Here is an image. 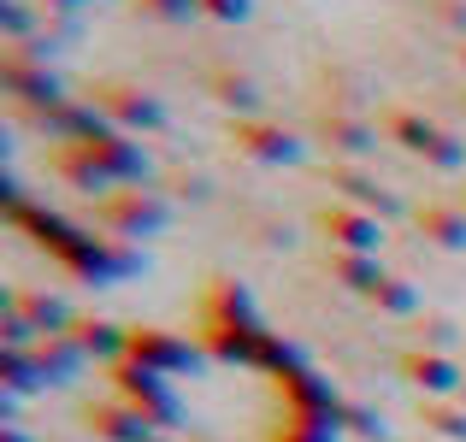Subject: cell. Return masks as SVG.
<instances>
[{"label": "cell", "mask_w": 466, "mask_h": 442, "mask_svg": "<svg viewBox=\"0 0 466 442\" xmlns=\"http://www.w3.org/2000/svg\"><path fill=\"white\" fill-rule=\"evenodd\" d=\"M0 30L12 35V47H24V35H30V6H18V0H0Z\"/></svg>", "instance_id": "32"}, {"label": "cell", "mask_w": 466, "mask_h": 442, "mask_svg": "<svg viewBox=\"0 0 466 442\" xmlns=\"http://www.w3.org/2000/svg\"><path fill=\"white\" fill-rule=\"evenodd\" d=\"M230 142H237V154L260 159V166H296L301 159V136L272 125V118H230Z\"/></svg>", "instance_id": "7"}, {"label": "cell", "mask_w": 466, "mask_h": 442, "mask_svg": "<svg viewBox=\"0 0 466 442\" xmlns=\"http://www.w3.org/2000/svg\"><path fill=\"white\" fill-rule=\"evenodd\" d=\"M455 59H461V71H466V42H461V47H455Z\"/></svg>", "instance_id": "37"}, {"label": "cell", "mask_w": 466, "mask_h": 442, "mask_svg": "<svg viewBox=\"0 0 466 442\" xmlns=\"http://www.w3.org/2000/svg\"><path fill=\"white\" fill-rule=\"evenodd\" d=\"M401 377H408L413 389H425V401L466 396V372L449 360V354H437V348H408V354H401Z\"/></svg>", "instance_id": "8"}, {"label": "cell", "mask_w": 466, "mask_h": 442, "mask_svg": "<svg viewBox=\"0 0 466 442\" xmlns=\"http://www.w3.org/2000/svg\"><path fill=\"white\" fill-rule=\"evenodd\" d=\"M0 442H30V437H24L18 425H6V431H0Z\"/></svg>", "instance_id": "36"}, {"label": "cell", "mask_w": 466, "mask_h": 442, "mask_svg": "<svg viewBox=\"0 0 466 442\" xmlns=\"http://www.w3.org/2000/svg\"><path fill=\"white\" fill-rule=\"evenodd\" d=\"M89 101L101 106V118L113 130H125V136H154V130H166V106H159V95L137 89V83H101Z\"/></svg>", "instance_id": "2"}, {"label": "cell", "mask_w": 466, "mask_h": 442, "mask_svg": "<svg viewBox=\"0 0 466 442\" xmlns=\"http://www.w3.org/2000/svg\"><path fill=\"white\" fill-rule=\"evenodd\" d=\"M148 18H166V24H183V18H195L201 12V0H137Z\"/></svg>", "instance_id": "31"}, {"label": "cell", "mask_w": 466, "mask_h": 442, "mask_svg": "<svg viewBox=\"0 0 466 442\" xmlns=\"http://www.w3.org/2000/svg\"><path fill=\"white\" fill-rule=\"evenodd\" d=\"M83 425H89V431L101 437V442H159V437H154L159 425H154V419H142L130 401H101V407L83 413Z\"/></svg>", "instance_id": "12"}, {"label": "cell", "mask_w": 466, "mask_h": 442, "mask_svg": "<svg viewBox=\"0 0 466 442\" xmlns=\"http://www.w3.org/2000/svg\"><path fill=\"white\" fill-rule=\"evenodd\" d=\"M12 306H18L24 318L35 325V337H71L77 330V313H71V301H59V295H47V289H24V295H6Z\"/></svg>", "instance_id": "14"}, {"label": "cell", "mask_w": 466, "mask_h": 442, "mask_svg": "<svg viewBox=\"0 0 466 442\" xmlns=\"http://www.w3.org/2000/svg\"><path fill=\"white\" fill-rule=\"evenodd\" d=\"M54 6H66V12H71V6H83V0H54Z\"/></svg>", "instance_id": "38"}, {"label": "cell", "mask_w": 466, "mask_h": 442, "mask_svg": "<svg viewBox=\"0 0 466 442\" xmlns=\"http://www.w3.org/2000/svg\"><path fill=\"white\" fill-rule=\"evenodd\" d=\"M0 377H6L12 396H30V389H42V366H35V348H0Z\"/></svg>", "instance_id": "22"}, {"label": "cell", "mask_w": 466, "mask_h": 442, "mask_svg": "<svg viewBox=\"0 0 466 442\" xmlns=\"http://www.w3.org/2000/svg\"><path fill=\"white\" fill-rule=\"evenodd\" d=\"M319 136H325V147L342 154V159H366L378 147V130L366 125V118H354V113H325L319 118Z\"/></svg>", "instance_id": "15"}, {"label": "cell", "mask_w": 466, "mask_h": 442, "mask_svg": "<svg viewBox=\"0 0 466 442\" xmlns=\"http://www.w3.org/2000/svg\"><path fill=\"white\" fill-rule=\"evenodd\" d=\"M201 12H207V18H218V24H242L254 12V0H201Z\"/></svg>", "instance_id": "33"}, {"label": "cell", "mask_w": 466, "mask_h": 442, "mask_svg": "<svg viewBox=\"0 0 466 442\" xmlns=\"http://www.w3.org/2000/svg\"><path fill=\"white\" fill-rule=\"evenodd\" d=\"M59 177H71V183H77V189L101 195V201H106V189H113V177H106V171L95 166V159L83 154L77 142H66V147H59Z\"/></svg>", "instance_id": "21"}, {"label": "cell", "mask_w": 466, "mask_h": 442, "mask_svg": "<svg viewBox=\"0 0 466 442\" xmlns=\"http://www.w3.org/2000/svg\"><path fill=\"white\" fill-rule=\"evenodd\" d=\"M77 147H83V154H89L113 183H142V177H148V154H142V142H130L125 130H106V136L77 142Z\"/></svg>", "instance_id": "11"}, {"label": "cell", "mask_w": 466, "mask_h": 442, "mask_svg": "<svg viewBox=\"0 0 466 442\" xmlns=\"http://www.w3.org/2000/svg\"><path fill=\"white\" fill-rule=\"evenodd\" d=\"M413 225H420L425 242H437V248L449 254H466V206H449V201H431L413 213Z\"/></svg>", "instance_id": "17"}, {"label": "cell", "mask_w": 466, "mask_h": 442, "mask_svg": "<svg viewBox=\"0 0 466 442\" xmlns=\"http://www.w3.org/2000/svg\"><path fill=\"white\" fill-rule=\"evenodd\" d=\"M437 18H443L449 30H461V42H466V0H437Z\"/></svg>", "instance_id": "35"}, {"label": "cell", "mask_w": 466, "mask_h": 442, "mask_svg": "<svg viewBox=\"0 0 466 442\" xmlns=\"http://www.w3.org/2000/svg\"><path fill=\"white\" fill-rule=\"evenodd\" d=\"M425 166H431V171H466V142L455 136V130H443V125H437V136H431V147H425Z\"/></svg>", "instance_id": "27"}, {"label": "cell", "mask_w": 466, "mask_h": 442, "mask_svg": "<svg viewBox=\"0 0 466 442\" xmlns=\"http://www.w3.org/2000/svg\"><path fill=\"white\" fill-rule=\"evenodd\" d=\"M0 83H6V95H18L30 113H47V106L71 101L66 83H59V71L47 65V59H30L18 54V47H6V59H0Z\"/></svg>", "instance_id": "4"}, {"label": "cell", "mask_w": 466, "mask_h": 442, "mask_svg": "<svg viewBox=\"0 0 466 442\" xmlns=\"http://www.w3.org/2000/svg\"><path fill=\"white\" fill-rule=\"evenodd\" d=\"M319 230L330 236L337 254H372L378 260V248H384V225H378L372 213H360V206H342V201L319 213Z\"/></svg>", "instance_id": "10"}, {"label": "cell", "mask_w": 466, "mask_h": 442, "mask_svg": "<svg viewBox=\"0 0 466 442\" xmlns=\"http://www.w3.org/2000/svg\"><path fill=\"white\" fill-rule=\"evenodd\" d=\"M330 272H337V284L342 289H354V295H366V301H372L378 295V284H384V266L372 260V254H337V260H330Z\"/></svg>", "instance_id": "19"}, {"label": "cell", "mask_w": 466, "mask_h": 442, "mask_svg": "<svg viewBox=\"0 0 466 442\" xmlns=\"http://www.w3.org/2000/svg\"><path fill=\"white\" fill-rule=\"evenodd\" d=\"M83 360H89V354H83L71 337H47V342H35V366H42L47 384H66V377L77 372Z\"/></svg>", "instance_id": "20"}, {"label": "cell", "mask_w": 466, "mask_h": 442, "mask_svg": "<svg viewBox=\"0 0 466 442\" xmlns=\"http://www.w3.org/2000/svg\"><path fill=\"white\" fill-rule=\"evenodd\" d=\"M431 136H437V125L425 113H390V142H401L408 154H425Z\"/></svg>", "instance_id": "26"}, {"label": "cell", "mask_w": 466, "mask_h": 442, "mask_svg": "<svg viewBox=\"0 0 466 442\" xmlns=\"http://www.w3.org/2000/svg\"><path fill=\"white\" fill-rule=\"evenodd\" d=\"M207 318H237V325H260V313H254L248 289H242V284H225V277L213 284V295H207Z\"/></svg>", "instance_id": "23"}, {"label": "cell", "mask_w": 466, "mask_h": 442, "mask_svg": "<svg viewBox=\"0 0 466 442\" xmlns=\"http://www.w3.org/2000/svg\"><path fill=\"white\" fill-rule=\"evenodd\" d=\"M425 425L449 442H466V407H455V401H425Z\"/></svg>", "instance_id": "29"}, {"label": "cell", "mask_w": 466, "mask_h": 442, "mask_svg": "<svg viewBox=\"0 0 466 442\" xmlns=\"http://www.w3.org/2000/svg\"><path fill=\"white\" fill-rule=\"evenodd\" d=\"M71 342H77V348L89 354V360L118 366V360H125V348H130V330H125V325H113V318H77Z\"/></svg>", "instance_id": "18"}, {"label": "cell", "mask_w": 466, "mask_h": 442, "mask_svg": "<svg viewBox=\"0 0 466 442\" xmlns=\"http://www.w3.org/2000/svg\"><path fill=\"white\" fill-rule=\"evenodd\" d=\"M372 306H378V313H390V318H413V313H420V289H413L408 277H396V272H390L384 284H378Z\"/></svg>", "instance_id": "25"}, {"label": "cell", "mask_w": 466, "mask_h": 442, "mask_svg": "<svg viewBox=\"0 0 466 442\" xmlns=\"http://www.w3.org/2000/svg\"><path fill=\"white\" fill-rule=\"evenodd\" d=\"M125 360L148 366V372H159V377H177V372H201L207 348H195V342H183L177 330L137 325V330H130V348H125Z\"/></svg>", "instance_id": "3"}, {"label": "cell", "mask_w": 466, "mask_h": 442, "mask_svg": "<svg viewBox=\"0 0 466 442\" xmlns=\"http://www.w3.org/2000/svg\"><path fill=\"white\" fill-rule=\"evenodd\" d=\"M106 372H113L118 401H130L142 419L177 425V396H171V384H166L159 372H148V366H137V360H118V366H106Z\"/></svg>", "instance_id": "5"}, {"label": "cell", "mask_w": 466, "mask_h": 442, "mask_svg": "<svg viewBox=\"0 0 466 442\" xmlns=\"http://www.w3.org/2000/svg\"><path fill=\"white\" fill-rule=\"evenodd\" d=\"M272 330L266 325H237V318H207L201 330V348L207 360H225V366H260V348Z\"/></svg>", "instance_id": "9"}, {"label": "cell", "mask_w": 466, "mask_h": 442, "mask_svg": "<svg viewBox=\"0 0 466 442\" xmlns=\"http://www.w3.org/2000/svg\"><path fill=\"white\" fill-rule=\"evenodd\" d=\"M213 101L230 106V113H254V106H260V89H254V77H242V71H213Z\"/></svg>", "instance_id": "24"}, {"label": "cell", "mask_w": 466, "mask_h": 442, "mask_svg": "<svg viewBox=\"0 0 466 442\" xmlns=\"http://www.w3.org/2000/svg\"><path fill=\"white\" fill-rule=\"evenodd\" d=\"M284 442H342V437H337V419H319V413H289Z\"/></svg>", "instance_id": "30"}, {"label": "cell", "mask_w": 466, "mask_h": 442, "mask_svg": "<svg viewBox=\"0 0 466 442\" xmlns=\"http://www.w3.org/2000/svg\"><path fill=\"white\" fill-rule=\"evenodd\" d=\"M461 206H466V201H461Z\"/></svg>", "instance_id": "39"}, {"label": "cell", "mask_w": 466, "mask_h": 442, "mask_svg": "<svg viewBox=\"0 0 466 442\" xmlns=\"http://www.w3.org/2000/svg\"><path fill=\"white\" fill-rule=\"evenodd\" d=\"M95 218H101L106 230H113L118 242L130 236H154V230H166V201L148 189H113L101 206H95Z\"/></svg>", "instance_id": "6"}, {"label": "cell", "mask_w": 466, "mask_h": 442, "mask_svg": "<svg viewBox=\"0 0 466 442\" xmlns=\"http://www.w3.org/2000/svg\"><path fill=\"white\" fill-rule=\"evenodd\" d=\"M455 337H461V330L449 325V318H425V348H437V354H443Z\"/></svg>", "instance_id": "34"}, {"label": "cell", "mask_w": 466, "mask_h": 442, "mask_svg": "<svg viewBox=\"0 0 466 442\" xmlns=\"http://www.w3.org/2000/svg\"><path fill=\"white\" fill-rule=\"evenodd\" d=\"M330 189L342 195V206H360V213H372V218L396 213V195H390L372 171H360V166H330Z\"/></svg>", "instance_id": "13"}, {"label": "cell", "mask_w": 466, "mask_h": 442, "mask_svg": "<svg viewBox=\"0 0 466 442\" xmlns=\"http://www.w3.org/2000/svg\"><path fill=\"white\" fill-rule=\"evenodd\" d=\"M337 425H349V431H354V437H366V442H384V437H390V425L378 419V413L366 407V401H342Z\"/></svg>", "instance_id": "28"}, {"label": "cell", "mask_w": 466, "mask_h": 442, "mask_svg": "<svg viewBox=\"0 0 466 442\" xmlns=\"http://www.w3.org/2000/svg\"><path fill=\"white\" fill-rule=\"evenodd\" d=\"M278 384H284V396H289V407H296V413H319V419H337V413H342V396L319 372H308V366L289 372V377H278Z\"/></svg>", "instance_id": "16"}, {"label": "cell", "mask_w": 466, "mask_h": 442, "mask_svg": "<svg viewBox=\"0 0 466 442\" xmlns=\"http://www.w3.org/2000/svg\"><path fill=\"white\" fill-rule=\"evenodd\" d=\"M6 218H12L18 230H35V242H42V248L54 254L59 266H71L77 277H95V284H113V277H130V272H142V254L130 248V242H118V236H89V230L66 225L59 213H42V206H30V201L6 206Z\"/></svg>", "instance_id": "1"}]
</instances>
